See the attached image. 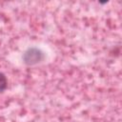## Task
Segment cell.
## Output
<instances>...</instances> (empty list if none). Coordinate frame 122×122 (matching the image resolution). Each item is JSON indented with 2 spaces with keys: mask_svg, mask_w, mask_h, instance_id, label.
I'll return each mask as SVG.
<instances>
[{
  "mask_svg": "<svg viewBox=\"0 0 122 122\" xmlns=\"http://www.w3.org/2000/svg\"><path fill=\"white\" fill-rule=\"evenodd\" d=\"M23 62L28 66H33L40 63L44 59V53L38 48H29L22 56Z\"/></svg>",
  "mask_w": 122,
  "mask_h": 122,
  "instance_id": "1",
  "label": "cell"
},
{
  "mask_svg": "<svg viewBox=\"0 0 122 122\" xmlns=\"http://www.w3.org/2000/svg\"><path fill=\"white\" fill-rule=\"evenodd\" d=\"M8 87V81L6 75L0 71V92H4Z\"/></svg>",
  "mask_w": 122,
  "mask_h": 122,
  "instance_id": "2",
  "label": "cell"
}]
</instances>
